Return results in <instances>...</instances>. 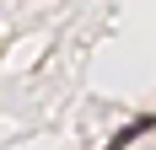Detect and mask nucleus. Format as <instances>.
<instances>
[{"label":"nucleus","instance_id":"f257e3e1","mask_svg":"<svg viewBox=\"0 0 156 150\" xmlns=\"http://www.w3.org/2000/svg\"><path fill=\"white\" fill-rule=\"evenodd\" d=\"M145 129H156V118H140V123H124V129L113 134V145H108V150H129V145H135V139L145 134Z\"/></svg>","mask_w":156,"mask_h":150}]
</instances>
